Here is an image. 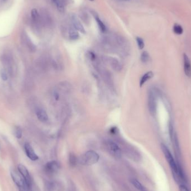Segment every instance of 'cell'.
I'll return each mask as SVG.
<instances>
[{
  "label": "cell",
  "mask_w": 191,
  "mask_h": 191,
  "mask_svg": "<svg viewBox=\"0 0 191 191\" xmlns=\"http://www.w3.org/2000/svg\"><path fill=\"white\" fill-rule=\"evenodd\" d=\"M11 176L19 191H27V188H28L27 184L23 177L20 173L12 170L11 171Z\"/></svg>",
  "instance_id": "3"
},
{
  "label": "cell",
  "mask_w": 191,
  "mask_h": 191,
  "mask_svg": "<svg viewBox=\"0 0 191 191\" xmlns=\"http://www.w3.org/2000/svg\"><path fill=\"white\" fill-rule=\"evenodd\" d=\"M173 32L177 35H182L183 33V29L181 25L178 23H175L173 28Z\"/></svg>",
  "instance_id": "16"
},
{
  "label": "cell",
  "mask_w": 191,
  "mask_h": 191,
  "mask_svg": "<svg viewBox=\"0 0 191 191\" xmlns=\"http://www.w3.org/2000/svg\"><path fill=\"white\" fill-rule=\"evenodd\" d=\"M161 149L164 155L165 159L168 162V164L171 169L172 174L173 178L177 182H183L186 183L187 182L186 177L183 172V170L182 168L180 163L177 162L174 160L172 154L169 150L168 149L166 145L161 144Z\"/></svg>",
  "instance_id": "1"
},
{
  "label": "cell",
  "mask_w": 191,
  "mask_h": 191,
  "mask_svg": "<svg viewBox=\"0 0 191 191\" xmlns=\"http://www.w3.org/2000/svg\"><path fill=\"white\" fill-rule=\"evenodd\" d=\"M110 132L112 134H116L117 133V129L116 127H113L111 128V130H110Z\"/></svg>",
  "instance_id": "28"
},
{
  "label": "cell",
  "mask_w": 191,
  "mask_h": 191,
  "mask_svg": "<svg viewBox=\"0 0 191 191\" xmlns=\"http://www.w3.org/2000/svg\"><path fill=\"white\" fill-rule=\"evenodd\" d=\"M179 189L180 191H189L188 188L185 185H184L183 184L180 185Z\"/></svg>",
  "instance_id": "26"
},
{
  "label": "cell",
  "mask_w": 191,
  "mask_h": 191,
  "mask_svg": "<svg viewBox=\"0 0 191 191\" xmlns=\"http://www.w3.org/2000/svg\"><path fill=\"white\" fill-rule=\"evenodd\" d=\"M59 168V164L56 161H52L48 162L45 165L46 172L49 173H54L58 171Z\"/></svg>",
  "instance_id": "10"
},
{
  "label": "cell",
  "mask_w": 191,
  "mask_h": 191,
  "mask_svg": "<svg viewBox=\"0 0 191 191\" xmlns=\"http://www.w3.org/2000/svg\"><path fill=\"white\" fill-rule=\"evenodd\" d=\"M36 115L39 121L41 122H45L48 120V116L46 111L42 108H38L36 111Z\"/></svg>",
  "instance_id": "11"
},
{
  "label": "cell",
  "mask_w": 191,
  "mask_h": 191,
  "mask_svg": "<svg viewBox=\"0 0 191 191\" xmlns=\"http://www.w3.org/2000/svg\"><path fill=\"white\" fill-rule=\"evenodd\" d=\"M72 23L73 26H74V27L75 28V29L76 30L79 31L82 33H86L84 27L82 25V24L80 23L79 20L76 17H73Z\"/></svg>",
  "instance_id": "12"
},
{
  "label": "cell",
  "mask_w": 191,
  "mask_h": 191,
  "mask_svg": "<svg viewBox=\"0 0 191 191\" xmlns=\"http://www.w3.org/2000/svg\"><path fill=\"white\" fill-rule=\"evenodd\" d=\"M148 108L150 114L155 115L157 112V99L153 91H150L148 95Z\"/></svg>",
  "instance_id": "6"
},
{
  "label": "cell",
  "mask_w": 191,
  "mask_h": 191,
  "mask_svg": "<svg viewBox=\"0 0 191 191\" xmlns=\"http://www.w3.org/2000/svg\"><path fill=\"white\" fill-rule=\"evenodd\" d=\"M18 171L20 174L23 177L25 180L27 187L28 188H30L31 186V180L30 175L27 169L26 168L25 166L23 164H19L17 167Z\"/></svg>",
  "instance_id": "7"
},
{
  "label": "cell",
  "mask_w": 191,
  "mask_h": 191,
  "mask_svg": "<svg viewBox=\"0 0 191 191\" xmlns=\"http://www.w3.org/2000/svg\"><path fill=\"white\" fill-rule=\"evenodd\" d=\"M59 11L63 12L64 11V7L59 0H51Z\"/></svg>",
  "instance_id": "19"
},
{
  "label": "cell",
  "mask_w": 191,
  "mask_h": 191,
  "mask_svg": "<svg viewBox=\"0 0 191 191\" xmlns=\"http://www.w3.org/2000/svg\"><path fill=\"white\" fill-rule=\"evenodd\" d=\"M169 131H170V135H171V138L172 140L173 147V149L174 150L175 155H176V161L178 163H180V157H181V154H180L179 142H178V138L177 136V134L174 132L172 125L170 126Z\"/></svg>",
  "instance_id": "4"
},
{
  "label": "cell",
  "mask_w": 191,
  "mask_h": 191,
  "mask_svg": "<svg viewBox=\"0 0 191 191\" xmlns=\"http://www.w3.org/2000/svg\"><path fill=\"white\" fill-rule=\"evenodd\" d=\"M88 56L91 59H92V61H95L96 59V55L95 54L92 53L91 52H88Z\"/></svg>",
  "instance_id": "27"
},
{
  "label": "cell",
  "mask_w": 191,
  "mask_h": 191,
  "mask_svg": "<svg viewBox=\"0 0 191 191\" xmlns=\"http://www.w3.org/2000/svg\"><path fill=\"white\" fill-rule=\"evenodd\" d=\"M22 130L20 127H16L15 130V134L16 138L20 139L22 137Z\"/></svg>",
  "instance_id": "22"
},
{
  "label": "cell",
  "mask_w": 191,
  "mask_h": 191,
  "mask_svg": "<svg viewBox=\"0 0 191 191\" xmlns=\"http://www.w3.org/2000/svg\"><path fill=\"white\" fill-rule=\"evenodd\" d=\"M25 151L27 157L33 161H37L39 159V157L35 153L34 149H33L32 146L29 143H25Z\"/></svg>",
  "instance_id": "8"
},
{
  "label": "cell",
  "mask_w": 191,
  "mask_h": 191,
  "mask_svg": "<svg viewBox=\"0 0 191 191\" xmlns=\"http://www.w3.org/2000/svg\"><path fill=\"white\" fill-rule=\"evenodd\" d=\"M54 97H55V99H56V100H58V99H59V94L57 92H55L54 93Z\"/></svg>",
  "instance_id": "29"
},
{
  "label": "cell",
  "mask_w": 191,
  "mask_h": 191,
  "mask_svg": "<svg viewBox=\"0 0 191 191\" xmlns=\"http://www.w3.org/2000/svg\"><path fill=\"white\" fill-rule=\"evenodd\" d=\"M99 155L93 150H89L81 157L80 162L83 165H92L99 161Z\"/></svg>",
  "instance_id": "2"
},
{
  "label": "cell",
  "mask_w": 191,
  "mask_h": 191,
  "mask_svg": "<svg viewBox=\"0 0 191 191\" xmlns=\"http://www.w3.org/2000/svg\"><path fill=\"white\" fill-rule=\"evenodd\" d=\"M120 1H131V0H120Z\"/></svg>",
  "instance_id": "30"
},
{
  "label": "cell",
  "mask_w": 191,
  "mask_h": 191,
  "mask_svg": "<svg viewBox=\"0 0 191 191\" xmlns=\"http://www.w3.org/2000/svg\"><path fill=\"white\" fill-rule=\"evenodd\" d=\"M96 22H97V25L99 26V30L102 33H105L107 30V29H106V27L105 26V25L103 23V22L99 19L98 17H96Z\"/></svg>",
  "instance_id": "17"
},
{
  "label": "cell",
  "mask_w": 191,
  "mask_h": 191,
  "mask_svg": "<svg viewBox=\"0 0 191 191\" xmlns=\"http://www.w3.org/2000/svg\"><path fill=\"white\" fill-rule=\"evenodd\" d=\"M184 71V73L189 78H191V63L189 58L186 54H183Z\"/></svg>",
  "instance_id": "9"
},
{
  "label": "cell",
  "mask_w": 191,
  "mask_h": 191,
  "mask_svg": "<svg viewBox=\"0 0 191 191\" xmlns=\"http://www.w3.org/2000/svg\"><path fill=\"white\" fill-rule=\"evenodd\" d=\"M131 183L133 184L134 187L136 189H138L139 191H148L147 189L145 188V187L144 186H142V184L139 181H138V180L134 179L131 180Z\"/></svg>",
  "instance_id": "15"
},
{
  "label": "cell",
  "mask_w": 191,
  "mask_h": 191,
  "mask_svg": "<svg viewBox=\"0 0 191 191\" xmlns=\"http://www.w3.org/2000/svg\"><path fill=\"white\" fill-rule=\"evenodd\" d=\"M69 38L72 40H77L79 38V34L77 30H73V29H70L69 31Z\"/></svg>",
  "instance_id": "18"
},
{
  "label": "cell",
  "mask_w": 191,
  "mask_h": 191,
  "mask_svg": "<svg viewBox=\"0 0 191 191\" xmlns=\"http://www.w3.org/2000/svg\"><path fill=\"white\" fill-rule=\"evenodd\" d=\"M31 15L32 18L34 20H36L37 19L38 17V11L36 10V9H35V8L31 10Z\"/></svg>",
  "instance_id": "23"
},
{
  "label": "cell",
  "mask_w": 191,
  "mask_h": 191,
  "mask_svg": "<svg viewBox=\"0 0 191 191\" xmlns=\"http://www.w3.org/2000/svg\"><path fill=\"white\" fill-rule=\"evenodd\" d=\"M136 40V42L138 44L139 48L140 49H142L145 46V44H144V42L143 39L140 37H137Z\"/></svg>",
  "instance_id": "21"
},
{
  "label": "cell",
  "mask_w": 191,
  "mask_h": 191,
  "mask_svg": "<svg viewBox=\"0 0 191 191\" xmlns=\"http://www.w3.org/2000/svg\"><path fill=\"white\" fill-rule=\"evenodd\" d=\"M110 61L111 67L115 70L117 71V72H119L120 70H121V64L120 63V62L117 59H114V58H112V59L110 60Z\"/></svg>",
  "instance_id": "14"
},
{
  "label": "cell",
  "mask_w": 191,
  "mask_h": 191,
  "mask_svg": "<svg viewBox=\"0 0 191 191\" xmlns=\"http://www.w3.org/2000/svg\"><path fill=\"white\" fill-rule=\"evenodd\" d=\"M106 146L110 153L117 158H120L121 157V150L119 145L116 142L111 140H108L106 142Z\"/></svg>",
  "instance_id": "5"
},
{
  "label": "cell",
  "mask_w": 191,
  "mask_h": 191,
  "mask_svg": "<svg viewBox=\"0 0 191 191\" xmlns=\"http://www.w3.org/2000/svg\"><path fill=\"white\" fill-rule=\"evenodd\" d=\"M1 77L2 78V79L4 80H8V76L7 74L4 70H2L1 72Z\"/></svg>",
  "instance_id": "25"
},
{
  "label": "cell",
  "mask_w": 191,
  "mask_h": 191,
  "mask_svg": "<svg viewBox=\"0 0 191 191\" xmlns=\"http://www.w3.org/2000/svg\"><path fill=\"white\" fill-rule=\"evenodd\" d=\"M153 77H154V73L153 72L149 71L148 72L145 73V74L142 76L141 80H140V86L142 87L147 81L152 79Z\"/></svg>",
  "instance_id": "13"
},
{
  "label": "cell",
  "mask_w": 191,
  "mask_h": 191,
  "mask_svg": "<svg viewBox=\"0 0 191 191\" xmlns=\"http://www.w3.org/2000/svg\"><path fill=\"white\" fill-rule=\"evenodd\" d=\"M89 1H95V0H89Z\"/></svg>",
  "instance_id": "31"
},
{
  "label": "cell",
  "mask_w": 191,
  "mask_h": 191,
  "mask_svg": "<svg viewBox=\"0 0 191 191\" xmlns=\"http://www.w3.org/2000/svg\"><path fill=\"white\" fill-rule=\"evenodd\" d=\"M69 161H70V163L71 164V165H73L75 164L76 161V157L74 155H70Z\"/></svg>",
  "instance_id": "24"
},
{
  "label": "cell",
  "mask_w": 191,
  "mask_h": 191,
  "mask_svg": "<svg viewBox=\"0 0 191 191\" xmlns=\"http://www.w3.org/2000/svg\"><path fill=\"white\" fill-rule=\"evenodd\" d=\"M149 58H150V56H149V53L145 51V52L142 53L140 59L142 63H147L148 61H149Z\"/></svg>",
  "instance_id": "20"
}]
</instances>
